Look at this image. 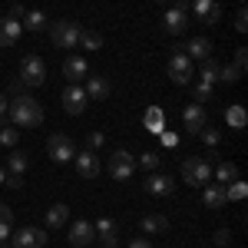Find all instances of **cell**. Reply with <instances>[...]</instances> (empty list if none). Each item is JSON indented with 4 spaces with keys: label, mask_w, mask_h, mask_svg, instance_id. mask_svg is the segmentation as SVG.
Here are the masks:
<instances>
[{
    "label": "cell",
    "mask_w": 248,
    "mask_h": 248,
    "mask_svg": "<svg viewBox=\"0 0 248 248\" xmlns=\"http://www.w3.org/2000/svg\"><path fill=\"white\" fill-rule=\"evenodd\" d=\"M7 113H10V126H17V129H37V126H43V106L27 93H17L10 99Z\"/></svg>",
    "instance_id": "6da1fadb"
},
{
    "label": "cell",
    "mask_w": 248,
    "mask_h": 248,
    "mask_svg": "<svg viewBox=\"0 0 248 248\" xmlns=\"http://www.w3.org/2000/svg\"><path fill=\"white\" fill-rule=\"evenodd\" d=\"M182 179H186V186L192 189H202V186H209L212 182V162L205 155H192L182 162Z\"/></svg>",
    "instance_id": "7a4b0ae2"
},
{
    "label": "cell",
    "mask_w": 248,
    "mask_h": 248,
    "mask_svg": "<svg viewBox=\"0 0 248 248\" xmlns=\"http://www.w3.org/2000/svg\"><path fill=\"white\" fill-rule=\"evenodd\" d=\"M79 33H83V27H79L77 20H57L50 27V40H53V46H60V50L79 46Z\"/></svg>",
    "instance_id": "3957f363"
},
{
    "label": "cell",
    "mask_w": 248,
    "mask_h": 248,
    "mask_svg": "<svg viewBox=\"0 0 248 248\" xmlns=\"http://www.w3.org/2000/svg\"><path fill=\"white\" fill-rule=\"evenodd\" d=\"M17 79L23 83V86H43V79H46V63H43V57H37V53L23 57Z\"/></svg>",
    "instance_id": "277c9868"
},
{
    "label": "cell",
    "mask_w": 248,
    "mask_h": 248,
    "mask_svg": "<svg viewBox=\"0 0 248 248\" xmlns=\"http://www.w3.org/2000/svg\"><path fill=\"white\" fill-rule=\"evenodd\" d=\"M109 175H113L116 182H129L133 179V172H136V159L133 153H126V149H116L113 155H109Z\"/></svg>",
    "instance_id": "5b68a950"
},
{
    "label": "cell",
    "mask_w": 248,
    "mask_h": 248,
    "mask_svg": "<svg viewBox=\"0 0 248 248\" xmlns=\"http://www.w3.org/2000/svg\"><path fill=\"white\" fill-rule=\"evenodd\" d=\"M46 153L53 162H73V155H77V146H73V139L66 133H53L46 139Z\"/></svg>",
    "instance_id": "8992f818"
},
{
    "label": "cell",
    "mask_w": 248,
    "mask_h": 248,
    "mask_svg": "<svg viewBox=\"0 0 248 248\" xmlns=\"http://www.w3.org/2000/svg\"><path fill=\"white\" fill-rule=\"evenodd\" d=\"M182 123H186V129L192 136H199L205 126H209V113H205V106L202 103H189L186 109H182Z\"/></svg>",
    "instance_id": "52a82bcc"
},
{
    "label": "cell",
    "mask_w": 248,
    "mask_h": 248,
    "mask_svg": "<svg viewBox=\"0 0 248 248\" xmlns=\"http://www.w3.org/2000/svg\"><path fill=\"white\" fill-rule=\"evenodd\" d=\"M46 242H50V235H46L43 229L27 225V229H20L17 235H14V242H10V245H14V248H43Z\"/></svg>",
    "instance_id": "ba28073f"
},
{
    "label": "cell",
    "mask_w": 248,
    "mask_h": 248,
    "mask_svg": "<svg viewBox=\"0 0 248 248\" xmlns=\"http://www.w3.org/2000/svg\"><path fill=\"white\" fill-rule=\"evenodd\" d=\"M142 189L149 192V195H159V199H166L175 192V179L166 175V172H149L146 175V182H142Z\"/></svg>",
    "instance_id": "9c48e42d"
},
{
    "label": "cell",
    "mask_w": 248,
    "mask_h": 248,
    "mask_svg": "<svg viewBox=\"0 0 248 248\" xmlns=\"http://www.w3.org/2000/svg\"><path fill=\"white\" fill-rule=\"evenodd\" d=\"M93 238H96V229H93V222H86V218H77L70 225V232H66V242L73 248H86Z\"/></svg>",
    "instance_id": "30bf717a"
},
{
    "label": "cell",
    "mask_w": 248,
    "mask_h": 248,
    "mask_svg": "<svg viewBox=\"0 0 248 248\" xmlns=\"http://www.w3.org/2000/svg\"><path fill=\"white\" fill-rule=\"evenodd\" d=\"M169 79L179 83V86L192 83V60L186 57V53H172L169 57Z\"/></svg>",
    "instance_id": "8fae6325"
},
{
    "label": "cell",
    "mask_w": 248,
    "mask_h": 248,
    "mask_svg": "<svg viewBox=\"0 0 248 248\" xmlns=\"http://www.w3.org/2000/svg\"><path fill=\"white\" fill-rule=\"evenodd\" d=\"M162 27H166V33H172V37H182L186 27H189V10H186V7H169Z\"/></svg>",
    "instance_id": "7c38bea8"
},
{
    "label": "cell",
    "mask_w": 248,
    "mask_h": 248,
    "mask_svg": "<svg viewBox=\"0 0 248 248\" xmlns=\"http://www.w3.org/2000/svg\"><path fill=\"white\" fill-rule=\"evenodd\" d=\"M189 7L202 23H218L222 20V3L218 0H189Z\"/></svg>",
    "instance_id": "4fadbf2b"
},
{
    "label": "cell",
    "mask_w": 248,
    "mask_h": 248,
    "mask_svg": "<svg viewBox=\"0 0 248 248\" xmlns=\"http://www.w3.org/2000/svg\"><path fill=\"white\" fill-rule=\"evenodd\" d=\"M60 99H63V109H66L70 116H79L83 109H86V93H83V86H77V83H70Z\"/></svg>",
    "instance_id": "5bb4252c"
},
{
    "label": "cell",
    "mask_w": 248,
    "mask_h": 248,
    "mask_svg": "<svg viewBox=\"0 0 248 248\" xmlns=\"http://www.w3.org/2000/svg\"><path fill=\"white\" fill-rule=\"evenodd\" d=\"M73 166H77L79 179H96L99 175V159H96L93 149H83V153L73 155Z\"/></svg>",
    "instance_id": "9a60e30c"
},
{
    "label": "cell",
    "mask_w": 248,
    "mask_h": 248,
    "mask_svg": "<svg viewBox=\"0 0 248 248\" xmlns=\"http://www.w3.org/2000/svg\"><path fill=\"white\" fill-rule=\"evenodd\" d=\"M63 77H66V83H83V79L90 77V66H86V60L83 57H66L63 60Z\"/></svg>",
    "instance_id": "2e32d148"
},
{
    "label": "cell",
    "mask_w": 248,
    "mask_h": 248,
    "mask_svg": "<svg viewBox=\"0 0 248 248\" xmlns=\"http://www.w3.org/2000/svg\"><path fill=\"white\" fill-rule=\"evenodd\" d=\"M109 79L106 77H99V73H93V77H86V86H83V93H86V99H109Z\"/></svg>",
    "instance_id": "e0dca14e"
},
{
    "label": "cell",
    "mask_w": 248,
    "mask_h": 248,
    "mask_svg": "<svg viewBox=\"0 0 248 248\" xmlns=\"http://www.w3.org/2000/svg\"><path fill=\"white\" fill-rule=\"evenodd\" d=\"M93 229H96V235H99L103 248H116V245H119V235H116L119 229H116V222H113V218H96V225H93Z\"/></svg>",
    "instance_id": "ac0fdd59"
},
{
    "label": "cell",
    "mask_w": 248,
    "mask_h": 248,
    "mask_svg": "<svg viewBox=\"0 0 248 248\" xmlns=\"http://www.w3.org/2000/svg\"><path fill=\"white\" fill-rule=\"evenodd\" d=\"M20 33H23V23L14 17H3L0 20V46H14L20 40Z\"/></svg>",
    "instance_id": "d6986e66"
},
{
    "label": "cell",
    "mask_w": 248,
    "mask_h": 248,
    "mask_svg": "<svg viewBox=\"0 0 248 248\" xmlns=\"http://www.w3.org/2000/svg\"><path fill=\"white\" fill-rule=\"evenodd\" d=\"M202 202H205L209 209H222V205H229V199H225V186H218V182L202 186Z\"/></svg>",
    "instance_id": "ffe728a7"
},
{
    "label": "cell",
    "mask_w": 248,
    "mask_h": 248,
    "mask_svg": "<svg viewBox=\"0 0 248 248\" xmlns=\"http://www.w3.org/2000/svg\"><path fill=\"white\" fill-rule=\"evenodd\" d=\"M186 57H189V60H209V57H212V40H205V37L189 40V46H186Z\"/></svg>",
    "instance_id": "44dd1931"
},
{
    "label": "cell",
    "mask_w": 248,
    "mask_h": 248,
    "mask_svg": "<svg viewBox=\"0 0 248 248\" xmlns=\"http://www.w3.org/2000/svg\"><path fill=\"white\" fill-rule=\"evenodd\" d=\"M139 229L146 232V235H162V232H169V218L166 215H142Z\"/></svg>",
    "instance_id": "7402d4cb"
},
{
    "label": "cell",
    "mask_w": 248,
    "mask_h": 248,
    "mask_svg": "<svg viewBox=\"0 0 248 248\" xmlns=\"http://www.w3.org/2000/svg\"><path fill=\"white\" fill-rule=\"evenodd\" d=\"M66 218H70V205H63V202L50 205V209H46V229H63Z\"/></svg>",
    "instance_id": "603a6c76"
},
{
    "label": "cell",
    "mask_w": 248,
    "mask_h": 248,
    "mask_svg": "<svg viewBox=\"0 0 248 248\" xmlns=\"http://www.w3.org/2000/svg\"><path fill=\"white\" fill-rule=\"evenodd\" d=\"M27 166H30V155L23 153V149H10V159H7V169H10V175H17V179H23V172H27Z\"/></svg>",
    "instance_id": "cb8c5ba5"
},
{
    "label": "cell",
    "mask_w": 248,
    "mask_h": 248,
    "mask_svg": "<svg viewBox=\"0 0 248 248\" xmlns=\"http://www.w3.org/2000/svg\"><path fill=\"white\" fill-rule=\"evenodd\" d=\"M20 23H23L30 33H43V30H46V14H40V10H27Z\"/></svg>",
    "instance_id": "d4e9b609"
},
{
    "label": "cell",
    "mask_w": 248,
    "mask_h": 248,
    "mask_svg": "<svg viewBox=\"0 0 248 248\" xmlns=\"http://www.w3.org/2000/svg\"><path fill=\"white\" fill-rule=\"evenodd\" d=\"M142 123H146V129H153V133H162V129H166V116H162L159 106H149L146 116H142Z\"/></svg>",
    "instance_id": "484cf974"
},
{
    "label": "cell",
    "mask_w": 248,
    "mask_h": 248,
    "mask_svg": "<svg viewBox=\"0 0 248 248\" xmlns=\"http://www.w3.org/2000/svg\"><path fill=\"white\" fill-rule=\"evenodd\" d=\"M215 179H218V186H229V182H235L238 179V169L232 166V162H215Z\"/></svg>",
    "instance_id": "4316f807"
},
{
    "label": "cell",
    "mask_w": 248,
    "mask_h": 248,
    "mask_svg": "<svg viewBox=\"0 0 248 248\" xmlns=\"http://www.w3.org/2000/svg\"><path fill=\"white\" fill-rule=\"evenodd\" d=\"M17 142H20V129L17 126H10V123L0 126V146H3V149H17Z\"/></svg>",
    "instance_id": "83f0119b"
},
{
    "label": "cell",
    "mask_w": 248,
    "mask_h": 248,
    "mask_svg": "<svg viewBox=\"0 0 248 248\" xmlns=\"http://www.w3.org/2000/svg\"><path fill=\"white\" fill-rule=\"evenodd\" d=\"M79 46L90 50V53H96V50L103 46V33H96V30H83V33H79Z\"/></svg>",
    "instance_id": "f1b7e54d"
},
{
    "label": "cell",
    "mask_w": 248,
    "mask_h": 248,
    "mask_svg": "<svg viewBox=\"0 0 248 248\" xmlns=\"http://www.w3.org/2000/svg\"><path fill=\"white\" fill-rule=\"evenodd\" d=\"M218 66H222V63H215L212 57H209V60H202V79L215 86V83H218Z\"/></svg>",
    "instance_id": "f546056e"
},
{
    "label": "cell",
    "mask_w": 248,
    "mask_h": 248,
    "mask_svg": "<svg viewBox=\"0 0 248 248\" xmlns=\"http://www.w3.org/2000/svg\"><path fill=\"white\" fill-rule=\"evenodd\" d=\"M245 182H242V179H235V182H229V186H225V199H229V202H242V199H245Z\"/></svg>",
    "instance_id": "4dcf8cb0"
},
{
    "label": "cell",
    "mask_w": 248,
    "mask_h": 248,
    "mask_svg": "<svg viewBox=\"0 0 248 248\" xmlns=\"http://www.w3.org/2000/svg\"><path fill=\"white\" fill-rule=\"evenodd\" d=\"M159 162H162L159 149H149V153H142V155H139V166H142L146 172H155V169H159Z\"/></svg>",
    "instance_id": "1f68e13d"
},
{
    "label": "cell",
    "mask_w": 248,
    "mask_h": 248,
    "mask_svg": "<svg viewBox=\"0 0 248 248\" xmlns=\"http://www.w3.org/2000/svg\"><path fill=\"white\" fill-rule=\"evenodd\" d=\"M225 119L232 123V129H245V109H238V106H232L229 113H225Z\"/></svg>",
    "instance_id": "d6a6232c"
},
{
    "label": "cell",
    "mask_w": 248,
    "mask_h": 248,
    "mask_svg": "<svg viewBox=\"0 0 248 248\" xmlns=\"http://www.w3.org/2000/svg\"><path fill=\"white\" fill-rule=\"evenodd\" d=\"M238 79H242V73H238V70H235V66H218V83H238Z\"/></svg>",
    "instance_id": "836d02e7"
},
{
    "label": "cell",
    "mask_w": 248,
    "mask_h": 248,
    "mask_svg": "<svg viewBox=\"0 0 248 248\" xmlns=\"http://www.w3.org/2000/svg\"><path fill=\"white\" fill-rule=\"evenodd\" d=\"M212 90H215L212 83H205V79H199V83H195V99H199V103H205V99H212Z\"/></svg>",
    "instance_id": "e575fe53"
},
{
    "label": "cell",
    "mask_w": 248,
    "mask_h": 248,
    "mask_svg": "<svg viewBox=\"0 0 248 248\" xmlns=\"http://www.w3.org/2000/svg\"><path fill=\"white\" fill-rule=\"evenodd\" d=\"M199 136H202V142H205L209 149H215V146H218V129H215V126H205Z\"/></svg>",
    "instance_id": "d590c367"
},
{
    "label": "cell",
    "mask_w": 248,
    "mask_h": 248,
    "mask_svg": "<svg viewBox=\"0 0 248 248\" xmlns=\"http://www.w3.org/2000/svg\"><path fill=\"white\" fill-rule=\"evenodd\" d=\"M103 142H106V136H103V133H90V136H86V149H93V153H96V149H103Z\"/></svg>",
    "instance_id": "8d00e7d4"
},
{
    "label": "cell",
    "mask_w": 248,
    "mask_h": 248,
    "mask_svg": "<svg viewBox=\"0 0 248 248\" xmlns=\"http://www.w3.org/2000/svg\"><path fill=\"white\" fill-rule=\"evenodd\" d=\"M212 242H215V248H225V245H232V232H229V229H218Z\"/></svg>",
    "instance_id": "74e56055"
},
{
    "label": "cell",
    "mask_w": 248,
    "mask_h": 248,
    "mask_svg": "<svg viewBox=\"0 0 248 248\" xmlns=\"http://www.w3.org/2000/svg\"><path fill=\"white\" fill-rule=\"evenodd\" d=\"M238 73H245V66H248V53H245V46H238V53H235V63H232Z\"/></svg>",
    "instance_id": "f35d334b"
},
{
    "label": "cell",
    "mask_w": 248,
    "mask_h": 248,
    "mask_svg": "<svg viewBox=\"0 0 248 248\" xmlns=\"http://www.w3.org/2000/svg\"><path fill=\"white\" fill-rule=\"evenodd\" d=\"M162 146H166V149H175V146H179V133H169V129H162Z\"/></svg>",
    "instance_id": "ab89813d"
},
{
    "label": "cell",
    "mask_w": 248,
    "mask_h": 248,
    "mask_svg": "<svg viewBox=\"0 0 248 248\" xmlns=\"http://www.w3.org/2000/svg\"><path fill=\"white\" fill-rule=\"evenodd\" d=\"M0 225H14V212L7 202H0Z\"/></svg>",
    "instance_id": "60d3db41"
},
{
    "label": "cell",
    "mask_w": 248,
    "mask_h": 248,
    "mask_svg": "<svg viewBox=\"0 0 248 248\" xmlns=\"http://www.w3.org/2000/svg\"><path fill=\"white\" fill-rule=\"evenodd\" d=\"M235 30H238V33H245V30H248V14H245V10H238V17H235Z\"/></svg>",
    "instance_id": "b9f144b4"
},
{
    "label": "cell",
    "mask_w": 248,
    "mask_h": 248,
    "mask_svg": "<svg viewBox=\"0 0 248 248\" xmlns=\"http://www.w3.org/2000/svg\"><path fill=\"white\" fill-rule=\"evenodd\" d=\"M129 248H153V242H149V238H142V235H139V238H133V242H129Z\"/></svg>",
    "instance_id": "7bdbcfd3"
},
{
    "label": "cell",
    "mask_w": 248,
    "mask_h": 248,
    "mask_svg": "<svg viewBox=\"0 0 248 248\" xmlns=\"http://www.w3.org/2000/svg\"><path fill=\"white\" fill-rule=\"evenodd\" d=\"M23 14H27V10H23V7H20V3H14V7H10V14H7V17H14V20H23Z\"/></svg>",
    "instance_id": "ee69618b"
},
{
    "label": "cell",
    "mask_w": 248,
    "mask_h": 248,
    "mask_svg": "<svg viewBox=\"0 0 248 248\" xmlns=\"http://www.w3.org/2000/svg\"><path fill=\"white\" fill-rule=\"evenodd\" d=\"M10 232H14V225H0V242H7V238H10Z\"/></svg>",
    "instance_id": "f6af8a7d"
},
{
    "label": "cell",
    "mask_w": 248,
    "mask_h": 248,
    "mask_svg": "<svg viewBox=\"0 0 248 248\" xmlns=\"http://www.w3.org/2000/svg\"><path fill=\"white\" fill-rule=\"evenodd\" d=\"M7 186H10V189H20V186H23V179H17V175H10V179H7Z\"/></svg>",
    "instance_id": "bcb514c9"
},
{
    "label": "cell",
    "mask_w": 248,
    "mask_h": 248,
    "mask_svg": "<svg viewBox=\"0 0 248 248\" xmlns=\"http://www.w3.org/2000/svg\"><path fill=\"white\" fill-rule=\"evenodd\" d=\"M7 103H10V99H7V96H0V116L7 113Z\"/></svg>",
    "instance_id": "7dc6e473"
},
{
    "label": "cell",
    "mask_w": 248,
    "mask_h": 248,
    "mask_svg": "<svg viewBox=\"0 0 248 248\" xmlns=\"http://www.w3.org/2000/svg\"><path fill=\"white\" fill-rule=\"evenodd\" d=\"M3 182H7V172H3V166H0V186H3Z\"/></svg>",
    "instance_id": "c3c4849f"
},
{
    "label": "cell",
    "mask_w": 248,
    "mask_h": 248,
    "mask_svg": "<svg viewBox=\"0 0 248 248\" xmlns=\"http://www.w3.org/2000/svg\"><path fill=\"white\" fill-rule=\"evenodd\" d=\"M0 248H14V245H10V242H0Z\"/></svg>",
    "instance_id": "681fc988"
},
{
    "label": "cell",
    "mask_w": 248,
    "mask_h": 248,
    "mask_svg": "<svg viewBox=\"0 0 248 248\" xmlns=\"http://www.w3.org/2000/svg\"><path fill=\"white\" fill-rule=\"evenodd\" d=\"M153 3H169V0H153Z\"/></svg>",
    "instance_id": "f907efd6"
},
{
    "label": "cell",
    "mask_w": 248,
    "mask_h": 248,
    "mask_svg": "<svg viewBox=\"0 0 248 248\" xmlns=\"http://www.w3.org/2000/svg\"><path fill=\"white\" fill-rule=\"evenodd\" d=\"M212 248H215V245H212Z\"/></svg>",
    "instance_id": "816d5d0a"
}]
</instances>
